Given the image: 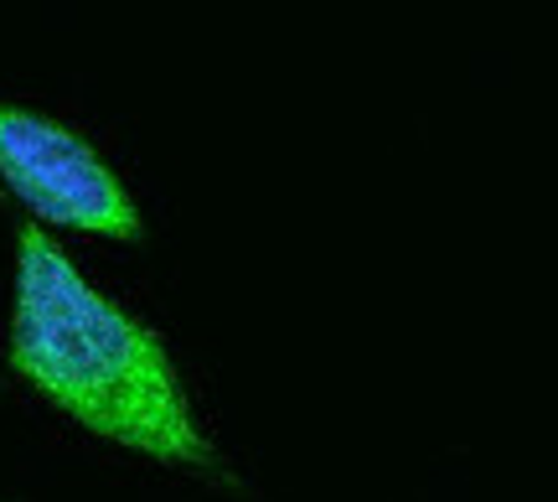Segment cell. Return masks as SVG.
<instances>
[{
  "label": "cell",
  "mask_w": 558,
  "mask_h": 502,
  "mask_svg": "<svg viewBox=\"0 0 558 502\" xmlns=\"http://www.w3.org/2000/svg\"><path fill=\"white\" fill-rule=\"evenodd\" d=\"M11 368L104 441L166 466L207 471L218 462L166 342L83 280L41 223H21L16 234Z\"/></svg>",
  "instance_id": "cell-1"
},
{
  "label": "cell",
  "mask_w": 558,
  "mask_h": 502,
  "mask_svg": "<svg viewBox=\"0 0 558 502\" xmlns=\"http://www.w3.org/2000/svg\"><path fill=\"white\" fill-rule=\"evenodd\" d=\"M0 181L52 228L124 243L145 234L135 198L99 151L68 124L16 104H0Z\"/></svg>",
  "instance_id": "cell-2"
}]
</instances>
